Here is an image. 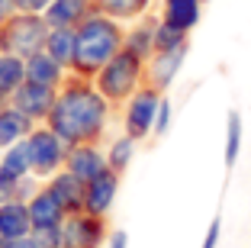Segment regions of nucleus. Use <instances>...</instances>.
<instances>
[{"instance_id":"10","label":"nucleus","mask_w":251,"mask_h":248,"mask_svg":"<svg viewBox=\"0 0 251 248\" xmlns=\"http://www.w3.org/2000/svg\"><path fill=\"white\" fill-rule=\"evenodd\" d=\"M55 97H58V90H55V87H42V84L23 81V87L10 97V103H13L20 113H26V116L39 126V123L49 119V113H52V107H55Z\"/></svg>"},{"instance_id":"21","label":"nucleus","mask_w":251,"mask_h":248,"mask_svg":"<svg viewBox=\"0 0 251 248\" xmlns=\"http://www.w3.org/2000/svg\"><path fill=\"white\" fill-rule=\"evenodd\" d=\"M0 174L10 177V181H26V177H32V161H29V145H26V139H20V142L3 148Z\"/></svg>"},{"instance_id":"19","label":"nucleus","mask_w":251,"mask_h":248,"mask_svg":"<svg viewBox=\"0 0 251 248\" xmlns=\"http://www.w3.org/2000/svg\"><path fill=\"white\" fill-rule=\"evenodd\" d=\"M32 119L26 116V113H20V110L13 107V103H0V148H7V145H13V142H20V139H26L32 132Z\"/></svg>"},{"instance_id":"4","label":"nucleus","mask_w":251,"mask_h":248,"mask_svg":"<svg viewBox=\"0 0 251 248\" xmlns=\"http://www.w3.org/2000/svg\"><path fill=\"white\" fill-rule=\"evenodd\" d=\"M0 36H3V52L29 58L36 52L45 49V36H49V23L42 13H20L16 10L10 20L0 23Z\"/></svg>"},{"instance_id":"22","label":"nucleus","mask_w":251,"mask_h":248,"mask_svg":"<svg viewBox=\"0 0 251 248\" xmlns=\"http://www.w3.org/2000/svg\"><path fill=\"white\" fill-rule=\"evenodd\" d=\"M26 81V58L0 52V103H7Z\"/></svg>"},{"instance_id":"18","label":"nucleus","mask_w":251,"mask_h":248,"mask_svg":"<svg viewBox=\"0 0 251 248\" xmlns=\"http://www.w3.org/2000/svg\"><path fill=\"white\" fill-rule=\"evenodd\" d=\"M29 232H32V219H29L26 200H7V203H0V239L16 242Z\"/></svg>"},{"instance_id":"30","label":"nucleus","mask_w":251,"mask_h":248,"mask_svg":"<svg viewBox=\"0 0 251 248\" xmlns=\"http://www.w3.org/2000/svg\"><path fill=\"white\" fill-rule=\"evenodd\" d=\"M219 239H222V219L216 216L213 222L206 226V235H203V245H200V248H216V245H219Z\"/></svg>"},{"instance_id":"23","label":"nucleus","mask_w":251,"mask_h":248,"mask_svg":"<svg viewBox=\"0 0 251 248\" xmlns=\"http://www.w3.org/2000/svg\"><path fill=\"white\" fill-rule=\"evenodd\" d=\"M135 148H139V142H135L132 136H126V132H123V136H116V139L103 148L106 168L116 171V174H126V171H129V165H132V158H135Z\"/></svg>"},{"instance_id":"16","label":"nucleus","mask_w":251,"mask_h":248,"mask_svg":"<svg viewBox=\"0 0 251 248\" xmlns=\"http://www.w3.org/2000/svg\"><path fill=\"white\" fill-rule=\"evenodd\" d=\"M155 23H158V16H151V13H145L142 20L129 23V26H126V36H123V49L132 52L135 58L148 61L151 52H155Z\"/></svg>"},{"instance_id":"15","label":"nucleus","mask_w":251,"mask_h":248,"mask_svg":"<svg viewBox=\"0 0 251 248\" xmlns=\"http://www.w3.org/2000/svg\"><path fill=\"white\" fill-rule=\"evenodd\" d=\"M203 0H161V10H158V20L171 23L184 32H193L203 20Z\"/></svg>"},{"instance_id":"34","label":"nucleus","mask_w":251,"mask_h":248,"mask_svg":"<svg viewBox=\"0 0 251 248\" xmlns=\"http://www.w3.org/2000/svg\"><path fill=\"white\" fill-rule=\"evenodd\" d=\"M10 248H39V242L32 239V232H29V235H23V239L10 242Z\"/></svg>"},{"instance_id":"25","label":"nucleus","mask_w":251,"mask_h":248,"mask_svg":"<svg viewBox=\"0 0 251 248\" xmlns=\"http://www.w3.org/2000/svg\"><path fill=\"white\" fill-rule=\"evenodd\" d=\"M74 42H77L74 29H49V36H45V52H49L55 61H61V65L71 71V61H74Z\"/></svg>"},{"instance_id":"2","label":"nucleus","mask_w":251,"mask_h":248,"mask_svg":"<svg viewBox=\"0 0 251 248\" xmlns=\"http://www.w3.org/2000/svg\"><path fill=\"white\" fill-rule=\"evenodd\" d=\"M77 42H74V61H71V74L77 78H90L106 65V61L123 49V36H126V26L103 13H90L87 20L74 29Z\"/></svg>"},{"instance_id":"1","label":"nucleus","mask_w":251,"mask_h":248,"mask_svg":"<svg viewBox=\"0 0 251 248\" xmlns=\"http://www.w3.org/2000/svg\"><path fill=\"white\" fill-rule=\"evenodd\" d=\"M110 116L113 103L94 87V81L68 74V81L58 87V97H55V107L45 119V126H52L68 145H77V142L103 139Z\"/></svg>"},{"instance_id":"13","label":"nucleus","mask_w":251,"mask_h":248,"mask_svg":"<svg viewBox=\"0 0 251 248\" xmlns=\"http://www.w3.org/2000/svg\"><path fill=\"white\" fill-rule=\"evenodd\" d=\"M26 206H29V219H32V229H45V226H61L65 222V206L55 200V193L45 184H39L36 193H32L29 200H26Z\"/></svg>"},{"instance_id":"33","label":"nucleus","mask_w":251,"mask_h":248,"mask_svg":"<svg viewBox=\"0 0 251 248\" xmlns=\"http://www.w3.org/2000/svg\"><path fill=\"white\" fill-rule=\"evenodd\" d=\"M13 13H16V0H0V23L10 20Z\"/></svg>"},{"instance_id":"14","label":"nucleus","mask_w":251,"mask_h":248,"mask_svg":"<svg viewBox=\"0 0 251 248\" xmlns=\"http://www.w3.org/2000/svg\"><path fill=\"white\" fill-rule=\"evenodd\" d=\"M68 74L71 71H68L61 61H55L45 49L26 58V81H32V84H42V87H55L58 90L68 81Z\"/></svg>"},{"instance_id":"3","label":"nucleus","mask_w":251,"mask_h":248,"mask_svg":"<svg viewBox=\"0 0 251 248\" xmlns=\"http://www.w3.org/2000/svg\"><path fill=\"white\" fill-rule=\"evenodd\" d=\"M142 84H145V61L135 58L132 52H126V49H119L116 55L94 74V87L100 90L113 107H123Z\"/></svg>"},{"instance_id":"35","label":"nucleus","mask_w":251,"mask_h":248,"mask_svg":"<svg viewBox=\"0 0 251 248\" xmlns=\"http://www.w3.org/2000/svg\"><path fill=\"white\" fill-rule=\"evenodd\" d=\"M0 52H3V36H0Z\"/></svg>"},{"instance_id":"28","label":"nucleus","mask_w":251,"mask_h":248,"mask_svg":"<svg viewBox=\"0 0 251 248\" xmlns=\"http://www.w3.org/2000/svg\"><path fill=\"white\" fill-rule=\"evenodd\" d=\"M32 239L39 242V248H65V242H61V226L32 229Z\"/></svg>"},{"instance_id":"11","label":"nucleus","mask_w":251,"mask_h":248,"mask_svg":"<svg viewBox=\"0 0 251 248\" xmlns=\"http://www.w3.org/2000/svg\"><path fill=\"white\" fill-rule=\"evenodd\" d=\"M106 168V155L100 148V142H77L68 145V158H65V171H71L77 181H94L100 171Z\"/></svg>"},{"instance_id":"17","label":"nucleus","mask_w":251,"mask_h":248,"mask_svg":"<svg viewBox=\"0 0 251 248\" xmlns=\"http://www.w3.org/2000/svg\"><path fill=\"white\" fill-rule=\"evenodd\" d=\"M42 184L55 193V200L65 206V213L84 210V181H77L71 171L61 168V171H55V174L49 177V181H42Z\"/></svg>"},{"instance_id":"5","label":"nucleus","mask_w":251,"mask_h":248,"mask_svg":"<svg viewBox=\"0 0 251 248\" xmlns=\"http://www.w3.org/2000/svg\"><path fill=\"white\" fill-rule=\"evenodd\" d=\"M26 145H29V161H32V177L39 181H49L55 171L65 168L68 158V142L61 139L52 126H32V132L26 136Z\"/></svg>"},{"instance_id":"36","label":"nucleus","mask_w":251,"mask_h":248,"mask_svg":"<svg viewBox=\"0 0 251 248\" xmlns=\"http://www.w3.org/2000/svg\"><path fill=\"white\" fill-rule=\"evenodd\" d=\"M0 158H3V148H0Z\"/></svg>"},{"instance_id":"31","label":"nucleus","mask_w":251,"mask_h":248,"mask_svg":"<svg viewBox=\"0 0 251 248\" xmlns=\"http://www.w3.org/2000/svg\"><path fill=\"white\" fill-rule=\"evenodd\" d=\"M49 3H52V0H16V10H20V13H45Z\"/></svg>"},{"instance_id":"37","label":"nucleus","mask_w":251,"mask_h":248,"mask_svg":"<svg viewBox=\"0 0 251 248\" xmlns=\"http://www.w3.org/2000/svg\"><path fill=\"white\" fill-rule=\"evenodd\" d=\"M203 3H209V0H203Z\"/></svg>"},{"instance_id":"7","label":"nucleus","mask_w":251,"mask_h":248,"mask_svg":"<svg viewBox=\"0 0 251 248\" xmlns=\"http://www.w3.org/2000/svg\"><path fill=\"white\" fill-rule=\"evenodd\" d=\"M106 216H94V213H68L61 222V242L65 248H103L106 245Z\"/></svg>"},{"instance_id":"29","label":"nucleus","mask_w":251,"mask_h":248,"mask_svg":"<svg viewBox=\"0 0 251 248\" xmlns=\"http://www.w3.org/2000/svg\"><path fill=\"white\" fill-rule=\"evenodd\" d=\"M23 181H10V177L0 174V203H7V200H23Z\"/></svg>"},{"instance_id":"12","label":"nucleus","mask_w":251,"mask_h":248,"mask_svg":"<svg viewBox=\"0 0 251 248\" xmlns=\"http://www.w3.org/2000/svg\"><path fill=\"white\" fill-rule=\"evenodd\" d=\"M90 13H94V0H52L42 16L49 29H77Z\"/></svg>"},{"instance_id":"8","label":"nucleus","mask_w":251,"mask_h":248,"mask_svg":"<svg viewBox=\"0 0 251 248\" xmlns=\"http://www.w3.org/2000/svg\"><path fill=\"white\" fill-rule=\"evenodd\" d=\"M187 52H190V45L174 49V52H151V58L145 61V84L161 90V94H168L171 84L177 81L184 61H187Z\"/></svg>"},{"instance_id":"20","label":"nucleus","mask_w":251,"mask_h":248,"mask_svg":"<svg viewBox=\"0 0 251 248\" xmlns=\"http://www.w3.org/2000/svg\"><path fill=\"white\" fill-rule=\"evenodd\" d=\"M94 10L129 26V23L142 20L145 13H151V0H94Z\"/></svg>"},{"instance_id":"24","label":"nucleus","mask_w":251,"mask_h":248,"mask_svg":"<svg viewBox=\"0 0 251 248\" xmlns=\"http://www.w3.org/2000/svg\"><path fill=\"white\" fill-rule=\"evenodd\" d=\"M242 136H245L242 113H238V110H229V116H226V152H222L226 168H235V165H238V155H242Z\"/></svg>"},{"instance_id":"32","label":"nucleus","mask_w":251,"mask_h":248,"mask_svg":"<svg viewBox=\"0 0 251 248\" xmlns=\"http://www.w3.org/2000/svg\"><path fill=\"white\" fill-rule=\"evenodd\" d=\"M103 248H129V235H126V229H113V232L106 235Z\"/></svg>"},{"instance_id":"9","label":"nucleus","mask_w":251,"mask_h":248,"mask_svg":"<svg viewBox=\"0 0 251 248\" xmlns=\"http://www.w3.org/2000/svg\"><path fill=\"white\" fill-rule=\"evenodd\" d=\"M119 181H123V174L103 168L100 174L94 177V181L84 184V213H94V216H110L113 203H116V197H119Z\"/></svg>"},{"instance_id":"26","label":"nucleus","mask_w":251,"mask_h":248,"mask_svg":"<svg viewBox=\"0 0 251 248\" xmlns=\"http://www.w3.org/2000/svg\"><path fill=\"white\" fill-rule=\"evenodd\" d=\"M184 45H190V32L177 29L164 20L155 23V52H174V49H184Z\"/></svg>"},{"instance_id":"27","label":"nucleus","mask_w":251,"mask_h":248,"mask_svg":"<svg viewBox=\"0 0 251 248\" xmlns=\"http://www.w3.org/2000/svg\"><path fill=\"white\" fill-rule=\"evenodd\" d=\"M171 123H174V107H171V97H161V107H158V116H155V129H151V139H161L168 136Z\"/></svg>"},{"instance_id":"6","label":"nucleus","mask_w":251,"mask_h":248,"mask_svg":"<svg viewBox=\"0 0 251 248\" xmlns=\"http://www.w3.org/2000/svg\"><path fill=\"white\" fill-rule=\"evenodd\" d=\"M161 90L142 84L129 100L123 103V132L132 136L135 142L142 139H151V129H155V116H158V107H161Z\"/></svg>"}]
</instances>
